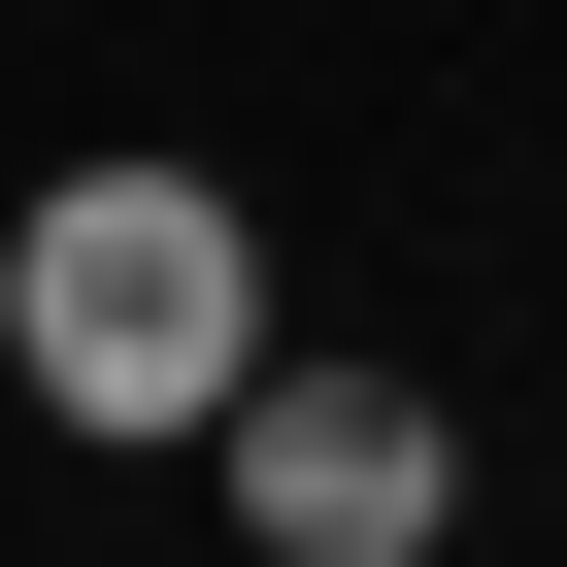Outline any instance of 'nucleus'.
Here are the masks:
<instances>
[{"mask_svg": "<svg viewBox=\"0 0 567 567\" xmlns=\"http://www.w3.org/2000/svg\"><path fill=\"white\" fill-rule=\"evenodd\" d=\"M0 368H34V434H234L301 334H267V234L200 167H68L0 234Z\"/></svg>", "mask_w": 567, "mask_h": 567, "instance_id": "1", "label": "nucleus"}, {"mask_svg": "<svg viewBox=\"0 0 567 567\" xmlns=\"http://www.w3.org/2000/svg\"><path fill=\"white\" fill-rule=\"evenodd\" d=\"M200 467H234L267 567H434V534H467V401H434V368H267Z\"/></svg>", "mask_w": 567, "mask_h": 567, "instance_id": "2", "label": "nucleus"}]
</instances>
